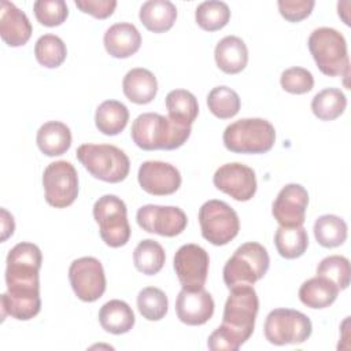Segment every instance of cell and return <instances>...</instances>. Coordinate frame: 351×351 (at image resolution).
I'll use <instances>...</instances> for the list:
<instances>
[{
    "instance_id": "cell-1",
    "label": "cell",
    "mask_w": 351,
    "mask_h": 351,
    "mask_svg": "<svg viewBox=\"0 0 351 351\" xmlns=\"http://www.w3.org/2000/svg\"><path fill=\"white\" fill-rule=\"evenodd\" d=\"M43 263L40 248L27 241L14 245L7 255V292L0 298L1 319L7 315L27 321L41 310L38 273Z\"/></svg>"
},
{
    "instance_id": "cell-2",
    "label": "cell",
    "mask_w": 351,
    "mask_h": 351,
    "mask_svg": "<svg viewBox=\"0 0 351 351\" xmlns=\"http://www.w3.org/2000/svg\"><path fill=\"white\" fill-rule=\"evenodd\" d=\"M259 299L252 285L230 288L222 315V324L208 336L211 351H237L252 335Z\"/></svg>"
},
{
    "instance_id": "cell-3",
    "label": "cell",
    "mask_w": 351,
    "mask_h": 351,
    "mask_svg": "<svg viewBox=\"0 0 351 351\" xmlns=\"http://www.w3.org/2000/svg\"><path fill=\"white\" fill-rule=\"evenodd\" d=\"M130 136L144 151L177 149L189 138L191 126L156 112L140 114L132 123Z\"/></svg>"
},
{
    "instance_id": "cell-4",
    "label": "cell",
    "mask_w": 351,
    "mask_h": 351,
    "mask_svg": "<svg viewBox=\"0 0 351 351\" xmlns=\"http://www.w3.org/2000/svg\"><path fill=\"white\" fill-rule=\"evenodd\" d=\"M222 140L234 154H265L274 145L276 130L263 118H243L225 128Z\"/></svg>"
},
{
    "instance_id": "cell-5",
    "label": "cell",
    "mask_w": 351,
    "mask_h": 351,
    "mask_svg": "<svg viewBox=\"0 0 351 351\" xmlns=\"http://www.w3.org/2000/svg\"><path fill=\"white\" fill-rule=\"evenodd\" d=\"M270 258L267 250L256 243L248 241L236 248L223 266V282L230 289L237 285H252L269 270Z\"/></svg>"
},
{
    "instance_id": "cell-6",
    "label": "cell",
    "mask_w": 351,
    "mask_h": 351,
    "mask_svg": "<svg viewBox=\"0 0 351 351\" xmlns=\"http://www.w3.org/2000/svg\"><path fill=\"white\" fill-rule=\"evenodd\" d=\"M308 49L319 71L329 77H348L350 62L344 36L332 27H318L308 37Z\"/></svg>"
},
{
    "instance_id": "cell-7",
    "label": "cell",
    "mask_w": 351,
    "mask_h": 351,
    "mask_svg": "<svg viewBox=\"0 0 351 351\" xmlns=\"http://www.w3.org/2000/svg\"><path fill=\"white\" fill-rule=\"evenodd\" d=\"M77 159L95 178L111 184L123 181L130 170L128 155L111 144H82Z\"/></svg>"
},
{
    "instance_id": "cell-8",
    "label": "cell",
    "mask_w": 351,
    "mask_h": 351,
    "mask_svg": "<svg viewBox=\"0 0 351 351\" xmlns=\"http://www.w3.org/2000/svg\"><path fill=\"white\" fill-rule=\"evenodd\" d=\"M93 217L101 240L112 248L125 245L130 239V225L125 202L115 195H104L93 204Z\"/></svg>"
},
{
    "instance_id": "cell-9",
    "label": "cell",
    "mask_w": 351,
    "mask_h": 351,
    "mask_svg": "<svg viewBox=\"0 0 351 351\" xmlns=\"http://www.w3.org/2000/svg\"><path fill=\"white\" fill-rule=\"evenodd\" d=\"M199 223L202 236L213 245L230 243L240 230L237 213L225 202L211 199L199 208Z\"/></svg>"
},
{
    "instance_id": "cell-10",
    "label": "cell",
    "mask_w": 351,
    "mask_h": 351,
    "mask_svg": "<svg viewBox=\"0 0 351 351\" xmlns=\"http://www.w3.org/2000/svg\"><path fill=\"white\" fill-rule=\"evenodd\" d=\"M313 332L310 318L292 308H274L265 321V337L274 346L302 344Z\"/></svg>"
},
{
    "instance_id": "cell-11",
    "label": "cell",
    "mask_w": 351,
    "mask_h": 351,
    "mask_svg": "<svg viewBox=\"0 0 351 351\" xmlns=\"http://www.w3.org/2000/svg\"><path fill=\"white\" fill-rule=\"evenodd\" d=\"M45 202L55 208L71 206L78 196V174L67 160L49 163L43 173Z\"/></svg>"
},
{
    "instance_id": "cell-12",
    "label": "cell",
    "mask_w": 351,
    "mask_h": 351,
    "mask_svg": "<svg viewBox=\"0 0 351 351\" xmlns=\"http://www.w3.org/2000/svg\"><path fill=\"white\" fill-rule=\"evenodd\" d=\"M69 280L75 296L82 302H95L106 291L103 265L93 256L74 259L69 267Z\"/></svg>"
},
{
    "instance_id": "cell-13",
    "label": "cell",
    "mask_w": 351,
    "mask_h": 351,
    "mask_svg": "<svg viewBox=\"0 0 351 351\" xmlns=\"http://www.w3.org/2000/svg\"><path fill=\"white\" fill-rule=\"evenodd\" d=\"M136 219L143 230L165 237L178 236L188 223L186 214L176 206L145 204L137 210Z\"/></svg>"
},
{
    "instance_id": "cell-14",
    "label": "cell",
    "mask_w": 351,
    "mask_h": 351,
    "mask_svg": "<svg viewBox=\"0 0 351 351\" xmlns=\"http://www.w3.org/2000/svg\"><path fill=\"white\" fill-rule=\"evenodd\" d=\"M173 266L182 288L199 289L206 284L210 258L203 247L193 243L184 244L177 250Z\"/></svg>"
},
{
    "instance_id": "cell-15",
    "label": "cell",
    "mask_w": 351,
    "mask_h": 351,
    "mask_svg": "<svg viewBox=\"0 0 351 351\" xmlns=\"http://www.w3.org/2000/svg\"><path fill=\"white\" fill-rule=\"evenodd\" d=\"M213 182L217 189L237 202H247L252 199L258 186L255 171L247 165L239 162L219 166L214 173Z\"/></svg>"
},
{
    "instance_id": "cell-16",
    "label": "cell",
    "mask_w": 351,
    "mask_h": 351,
    "mask_svg": "<svg viewBox=\"0 0 351 351\" xmlns=\"http://www.w3.org/2000/svg\"><path fill=\"white\" fill-rule=\"evenodd\" d=\"M308 206V193L300 184H288L273 202L271 214L280 226H302Z\"/></svg>"
},
{
    "instance_id": "cell-17",
    "label": "cell",
    "mask_w": 351,
    "mask_h": 351,
    "mask_svg": "<svg viewBox=\"0 0 351 351\" xmlns=\"http://www.w3.org/2000/svg\"><path fill=\"white\" fill-rule=\"evenodd\" d=\"M137 180L143 191L155 196L171 195L181 186V174L178 169L160 160L143 162L138 167Z\"/></svg>"
},
{
    "instance_id": "cell-18",
    "label": "cell",
    "mask_w": 351,
    "mask_h": 351,
    "mask_svg": "<svg viewBox=\"0 0 351 351\" xmlns=\"http://www.w3.org/2000/svg\"><path fill=\"white\" fill-rule=\"evenodd\" d=\"M213 296L204 289L182 288L176 299V313L182 324L197 326L206 324L214 314Z\"/></svg>"
},
{
    "instance_id": "cell-19",
    "label": "cell",
    "mask_w": 351,
    "mask_h": 351,
    "mask_svg": "<svg viewBox=\"0 0 351 351\" xmlns=\"http://www.w3.org/2000/svg\"><path fill=\"white\" fill-rule=\"evenodd\" d=\"M33 27L26 14L14 3L3 0L0 5V34L3 41L10 47L25 45Z\"/></svg>"
},
{
    "instance_id": "cell-20",
    "label": "cell",
    "mask_w": 351,
    "mask_h": 351,
    "mask_svg": "<svg viewBox=\"0 0 351 351\" xmlns=\"http://www.w3.org/2000/svg\"><path fill=\"white\" fill-rule=\"evenodd\" d=\"M106 51L117 58L125 59L134 55L141 45V34L137 27L128 22H119L110 26L103 37Z\"/></svg>"
},
{
    "instance_id": "cell-21",
    "label": "cell",
    "mask_w": 351,
    "mask_h": 351,
    "mask_svg": "<svg viewBox=\"0 0 351 351\" xmlns=\"http://www.w3.org/2000/svg\"><path fill=\"white\" fill-rule=\"evenodd\" d=\"M217 66L226 74L243 71L248 63L245 43L237 36H226L218 41L214 51Z\"/></svg>"
},
{
    "instance_id": "cell-22",
    "label": "cell",
    "mask_w": 351,
    "mask_h": 351,
    "mask_svg": "<svg viewBox=\"0 0 351 351\" xmlns=\"http://www.w3.org/2000/svg\"><path fill=\"white\" fill-rule=\"evenodd\" d=\"M123 95L136 104L151 103L158 92V81L154 73L147 69L136 67L129 70L122 81Z\"/></svg>"
},
{
    "instance_id": "cell-23",
    "label": "cell",
    "mask_w": 351,
    "mask_h": 351,
    "mask_svg": "<svg viewBox=\"0 0 351 351\" xmlns=\"http://www.w3.org/2000/svg\"><path fill=\"white\" fill-rule=\"evenodd\" d=\"M40 151L47 156H59L71 145L70 128L59 121H48L40 126L36 136Z\"/></svg>"
},
{
    "instance_id": "cell-24",
    "label": "cell",
    "mask_w": 351,
    "mask_h": 351,
    "mask_svg": "<svg viewBox=\"0 0 351 351\" xmlns=\"http://www.w3.org/2000/svg\"><path fill=\"white\" fill-rule=\"evenodd\" d=\"M99 322L106 332L123 335L134 326L136 318L132 307L126 302L112 299L100 307Z\"/></svg>"
},
{
    "instance_id": "cell-25",
    "label": "cell",
    "mask_w": 351,
    "mask_h": 351,
    "mask_svg": "<svg viewBox=\"0 0 351 351\" xmlns=\"http://www.w3.org/2000/svg\"><path fill=\"white\" fill-rule=\"evenodd\" d=\"M141 23L154 33H163L173 27L177 8L169 0H148L140 8Z\"/></svg>"
},
{
    "instance_id": "cell-26",
    "label": "cell",
    "mask_w": 351,
    "mask_h": 351,
    "mask_svg": "<svg viewBox=\"0 0 351 351\" xmlns=\"http://www.w3.org/2000/svg\"><path fill=\"white\" fill-rule=\"evenodd\" d=\"M339 288L325 277L315 276L304 281L299 288L300 302L310 308H325L333 304Z\"/></svg>"
},
{
    "instance_id": "cell-27",
    "label": "cell",
    "mask_w": 351,
    "mask_h": 351,
    "mask_svg": "<svg viewBox=\"0 0 351 351\" xmlns=\"http://www.w3.org/2000/svg\"><path fill=\"white\" fill-rule=\"evenodd\" d=\"M129 110L118 100H106L96 108L95 123L106 136L119 134L128 125Z\"/></svg>"
},
{
    "instance_id": "cell-28",
    "label": "cell",
    "mask_w": 351,
    "mask_h": 351,
    "mask_svg": "<svg viewBox=\"0 0 351 351\" xmlns=\"http://www.w3.org/2000/svg\"><path fill=\"white\" fill-rule=\"evenodd\" d=\"M169 118L191 126L199 114V104L193 93L185 89L170 90L165 99Z\"/></svg>"
},
{
    "instance_id": "cell-29",
    "label": "cell",
    "mask_w": 351,
    "mask_h": 351,
    "mask_svg": "<svg viewBox=\"0 0 351 351\" xmlns=\"http://www.w3.org/2000/svg\"><path fill=\"white\" fill-rule=\"evenodd\" d=\"M274 245L282 258L296 259L302 256L308 247L307 230L303 225L293 228L280 226L274 234Z\"/></svg>"
},
{
    "instance_id": "cell-30",
    "label": "cell",
    "mask_w": 351,
    "mask_h": 351,
    "mask_svg": "<svg viewBox=\"0 0 351 351\" xmlns=\"http://www.w3.org/2000/svg\"><path fill=\"white\" fill-rule=\"evenodd\" d=\"M314 237L317 243L325 248H335L341 245L347 239V223L343 218L325 214L314 222Z\"/></svg>"
},
{
    "instance_id": "cell-31",
    "label": "cell",
    "mask_w": 351,
    "mask_h": 351,
    "mask_svg": "<svg viewBox=\"0 0 351 351\" xmlns=\"http://www.w3.org/2000/svg\"><path fill=\"white\" fill-rule=\"evenodd\" d=\"M165 261L166 254L163 247L152 239L141 240L133 251V262L136 269L147 276L159 273L165 265Z\"/></svg>"
},
{
    "instance_id": "cell-32",
    "label": "cell",
    "mask_w": 351,
    "mask_h": 351,
    "mask_svg": "<svg viewBox=\"0 0 351 351\" xmlns=\"http://www.w3.org/2000/svg\"><path fill=\"white\" fill-rule=\"evenodd\" d=\"M346 107L347 99L337 88L322 89L311 100V111L321 121H333L339 118Z\"/></svg>"
},
{
    "instance_id": "cell-33",
    "label": "cell",
    "mask_w": 351,
    "mask_h": 351,
    "mask_svg": "<svg viewBox=\"0 0 351 351\" xmlns=\"http://www.w3.org/2000/svg\"><path fill=\"white\" fill-rule=\"evenodd\" d=\"M196 23L206 32H215L228 25L230 10L226 3L208 0L200 3L195 10Z\"/></svg>"
},
{
    "instance_id": "cell-34",
    "label": "cell",
    "mask_w": 351,
    "mask_h": 351,
    "mask_svg": "<svg viewBox=\"0 0 351 351\" xmlns=\"http://www.w3.org/2000/svg\"><path fill=\"white\" fill-rule=\"evenodd\" d=\"M34 56L41 66L55 69L66 60L67 48L60 37L55 34H44L36 41Z\"/></svg>"
},
{
    "instance_id": "cell-35",
    "label": "cell",
    "mask_w": 351,
    "mask_h": 351,
    "mask_svg": "<svg viewBox=\"0 0 351 351\" xmlns=\"http://www.w3.org/2000/svg\"><path fill=\"white\" fill-rule=\"evenodd\" d=\"M208 110L219 119H229L240 110V97L236 90L221 85L213 88L207 95Z\"/></svg>"
},
{
    "instance_id": "cell-36",
    "label": "cell",
    "mask_w": 351,
    "mask_h": 351,
    "mask_svg": "<svg viewBox=\"0 0 351 351\" xmlns=\"http://www.w3.org/2000/svg\"><path fill=\"white\" fill-rule=\"evenodd\" d=\"M137 308L148 321L162 319L169 310L166 293L156 287H145L137 295Z\"/></svg>"
},
{
    "instance_id": "cell-37",
    "label": "cell",
    "mask_w": 351,
    "mask_h": 351,
    "mask_svg": "<svg viewBox=\"0 0 351 351\" xmlns=\"http://www.w3.org/2000/svg\"><path fill=\"white\" fill-rule=\"evenodd\" d=\"M317 276L328 278L339 288V291H343L350 285V261L341 255L326 256L318 263Z\"/></svg>"
},
{
    "instance_id": "cell-38",
    "label": "cell",
    "mask_w": 351,
    "mask_h": 351,
    "mask_svg": "<svg viewBox=\"0 0 351 351\" xmlns=\"http://www.w3.org/2000/svg\"><path fill=\"white\" fill-rule=\"evenodd\" d=\"M37 21L48 27L62 25L69 16L67 4L63 0H37L33 4Z\"/></svg>"
},
{
    "instance_id": "cell-39",
    "label": "cell",
    "mask_w": 351,
    "mask_h": 351,
    "mask_svg": "<svg viewBox=\"0 0 351 351\" xmlns=\"http://www.w3.org/2000/svg\"><path fill=\"white\" fill-rule=\"evenodd\" d=\"M280 84L284 90L293 95H303L313 89L314 77L303 67H289L281 73Z\"/></svg>"
},
{
    "instance_id": "cell-40",
    "label": "cell",
    "mask_w": 351,
    "mask_h": 351,
    "mask_svg": "<svg viewBox=\"0 0 351 351\" xmlns=\"http://www.w3.org/2000/svg\"><path fill=\"white\" fill-rule=\"evenodd\" d=\"M278 11L289 22H299L307 18L314 5V0H278Z\"/></svg>"
},
{
    "instance_id": "cell-41",
    "label": "cell",
    "mask_w": 351,
    "mask_h": 351,
    "mask_svg": "<svg viewBox=\"0 0 351 351\" xmlns=\"http://www.w3.org/2000/svg\"><path fill=\"white\" fill-rule=\"evenodd\" d=\"M75 5L85 14L97 19H106L112 15L117 1L115 0H75Z\"/></svg>"
},
{
    "instance_id": "cell-42",
    "label": "cell",
    "mask_w": 351,
    "mask_h": 351,
    "mask_svg": "<svg viewBox=\"0 0 351 351\" xmlns=\"http://www.w3.org/2000/svg\"><path fill=\"white\" fill-rule=\"evenodd\" d=\"M0 211H1V241H5L10 236H12L15 229V222H14V217L5 208H1Z\"/></svg>"
}]
</instances>
